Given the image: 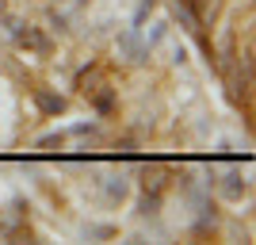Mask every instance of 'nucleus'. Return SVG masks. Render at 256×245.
<instances>
[{
    "label": "nucleus",
    "instance_id": "nucleus-8",
    "mask_svg": "<svg viewBox=\"0 0 256 245\" xmlns=\"http://www.w3.org/2000/svg\"><path fill=\"white\" fill-rule=\"evenodd\" d=\"M218 12V0H199V20H214Z\"/></svg>",
    "mask_w": 256,
    "mask_h": 245
},
{
    "label": "nucleus",
    "instance_id": "nucleus-7",
    "mask_svg": "<svg viewBox=\"0 0 256 245\" xmlns=\"http://www.w3.org/2000/svg\"><path fill=\"white\" fill-rule=\"evenodd\" d=\"M142 184H146V192H150V188H153V192H160V184H164V172H160V169H146V180H142Z\"/></svg>",
    "mask_w": 256,
    "mask_h": 245
},
{
    "label": "nucleus",
    "instance_id": "nucleus-2",
    "mask_svg": "<svg viewBox=\"0 0 256 245\" xmlns=\"http://www.w3.org/2000/svg\"><path fill=\"white\" fill-rule=\"evenodd\" d=\"M172 16L180 20V27L188 35H195V39H203V20H199V12L188 4V0H172Z\"/></svg>",
    "mask_w": 256,
    "mask_h": 245
},
{
    "label": "nucleus",
    "instance_id": "nucleus-6",
    "mask_svg": "<svg viewBox=\"0 0 256 245\" xmlns=\"http://www.w3.org/2000/svg\"><path fill=\"white\" fill-rule=\"evenodd\" d=\"M92 96H96V111L100 115H111V111H115V96H111V88H96V92H92Z\"/></svg>",
    "mask_w": 256,
    "mask_h": 245
},
{
    "label": "nucleus",
    "instance_id": "nucleus-9",
    "mask_svg": "<svg viewBox=\"0 0 256 245\" xmlns=\"http://www.w3.org/2000/svg\"><path fill=\"white\" fill-rule=\"evenodd\" d=\"M157 207H160V195H157V192L142 199V214H157Z\"/></svg>",
    "mask_w": 256,
    "mask_h": 245
},
{
    "label": "nucleus",
    "instance_id": "nucleus-4",
    "mask_svg": "<svg viewBox=\"0 0 256 245\" xmlns=\"http://www.w3.org/2000/svg\"><path fill=\"white\" fill-rule=\"evenodd\" d=\"M222 192L230 195V199H241V192H245V176H241L237 169H230L222 176Z\"/></svg>",
    "mask_w": 256,
    "mask_h": 245
},
{
    "label": "nucleus",
    "instance_id": "nucleus-5",
    "mask_svg": "<svg viewBox=\"0 0 256 245\" xmlns=\"http://www.w3.org/2000/svg\"><path fill=\"white\" fill-rule=\"evenodd\" d=\"M122 195H126V180H122V176H107V180H104V199L118 203Z\"/></svg>",
    "mask_w": 256,
    "mask_h": 245
},
{
    "label": "nucleus",
    "instance_id": "nucleus-1",
    "mask_svg": "<svg viewBox=\"0 0 256 245\" xmlns=\"http://www.w3.org/2000/svg\"><path fill=\"white\" fill-rule=\"evenodd\" d=\"M8 27H12V35L20 39V46H27V50H34V54L50 50V39H46L38 27H27V23H20V20H8Z\"/></svg>",
    "mask_w": 256,
    "mask_h": 245
},
{
    "label": "nucleus",
    "instance_id": "nucleus-3",
    "mask_svg": "<svg viewBox=\"0 0 256 245\" xmlns=\"http://www.w3.org/2000/svg\"><path fill=\"white\" fill-rule=\"evenodd\" d=\"M34 104H38L42 115H62V111H65V100L54 96V92H46V88H34Z\"/></svg>",
    "mask_w": 256,
    "mask_h": 245
}]
</instances>
